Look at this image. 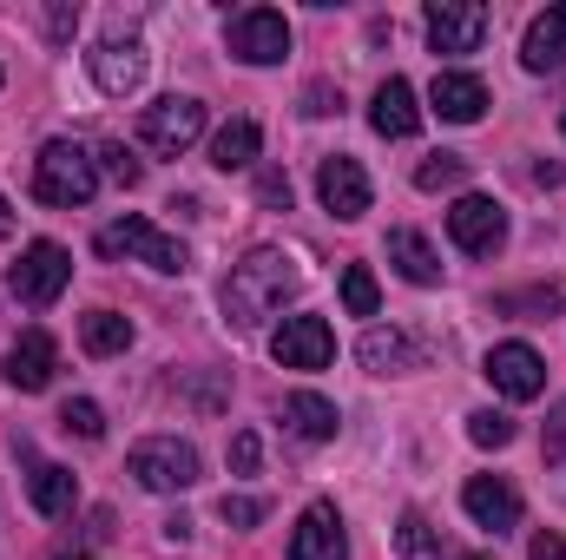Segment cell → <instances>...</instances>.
I'll use <instances>...</instances> for the list:
<instances>
[{"mask_svg":"<svg viewBox=\"0 0 566 560\" xmlns=\"http://www.w3.org/2000/svg\"><path fill=\"white\" fill-rule=\"evenodd\" d=\"M296 283H303V271H296L290 251H277V245L251 251V258L224 278V323H231V330H258L283 297H296Z\"/></svg>","mask_w":566,"mask_h":560,"instance_id":"cell-1","label":"cell"},{"mask_svg":"<svg viewBox=\"0 0 566 560\" xmlns=\"http://www.w3.org/2000/svg\"><path fill=\"white\" fill-rule=\"evenodd\" d=\"M93 191H99V158H93L86 145H73V139L40 145V158H33V198H40V205L73 211V205H86Z\"/></svg>","mask_w":566,"mask_h":560,"instance_id":"cell-2","label":"cell"},{"mask_svg":"<svg viewBox=\"0 0 566 560\" xmlns=\"http://www.w3.org/2000/svg\"><path fill=\"white\" fill-rule=\"evenodd\" d=\"M99 258H139L151 271H165V278H178V271H191V251L171 238V231H158L151 218H113L106 231H99Z\"/></svg>","mask_w":566,"mask_h":560,"instance_id":"cell-3","label":"cell"},{"mask_svg":"<svg viewBox=\"0 0 566 560\" xmlns=\"http://www.w3.org/2000/svg\"><path fill=\"white\" fill-rule=\"evenodd\" d=\"M126 468L139 475V488H151V495H178V488L198 481V448L178 442V435H145L139 448L126 455Z\"/></svg>","mask_w":566,"mask_h":560,"instance_id":"cell-4","label":"cell"},{"mask_svg":"<svg viewBox=\"0 0 566 560\" xmlns=\"http://www.w3.org/2000/svg\"><path fill=\"white\" fill-rule=\"evenodd\" d=\"M66 283H73V258H66V245H53V238L27 245V251H20V265L7 271V290H13L27 310H46Z\"/></svg>","mask_w":566,"mask_h":560,"instance_id":"cell-5","label":"cell"},{"mask_svg":"<svg viewBox=\"0 0 566 560\" xmlns=\"http://www.w3.org/2000/svg\"><path fill=\"white\" fill-rule=\"evenodd\" d=\"M205 133V106L191 100V93H171V100H151L139 113V139L151 152H165V158H178V152H191Z\"/></svg>","mask_w":566,"mask_h":560,"instance_id":"cell-6","label":"cell"},{"mask_svg":"<svg viewBox=\"0 0 566 560\" xmlns=\"http://www.w3.org/2000/svg\"><path fill=\"white\" fill-rule=\"evenodd\" d=\"M448 238H454L468 258H494V251L507 245V211H501L494 198L468 191V198H454V211H448Z\"/></svg>","mask_w":566,"mask_h":560,"instance_id":"cell-7","label":"cell"},{"mask_svg":"<svg viewBox=\"0 0 566 560\" xmlns=\"http://www.w3.org/2000/svg\"><path fill=\"white\" fill-rule=\"evenodd\" d=\"M481 376H488L507 403H534V396L547 390V363H541L534 343H494L488 363H481Z\"/></svg>","mask_w":566,"mask_h":560,"instance_id":"cell-8","label":"cell"},{"mask_svg":"<svg viewBox=\"0 0 566 560\" xmlns=\"http://www.w3.org/2000/svg\"><path fill=\"white\" fill-rule=\"evenodd\" d=\"M231 53L244 66H277L283 53H290V20H283L277 7H244L231 20Z\"/></svg>","mask_w":566,"mask_h":560,"instance_id":"cell-9","label":"cell"},{"mask_svg":"<svg viewBox=\"0 0 566 560\" xmlns=\"http://www.w3.org/2000/svg\"><path fill=\"white\" fill-rule=\"evenodd\" d=\"M428 27V46L434 53H481V40H488V7H474V0H434L422 13Z\"/></svg>","mask_w":566,"mask_h":560,"instance_id":"cell-10","label":"cell"},{"mask_svg":"<svg viewBox=\"0 0 566 560\" xmlns=\"http://www.w3.org/2000/svg\"><path fill=\"white\" fill-rule=\"evenodd\" d=\"M316 198H323V211H329V218L356 225V218L369 211V172H363L349 152H336V158H323V165H316Z\"/></svg>","mask_w":566,"mask_h":560,"instance_id":"cell-11","label":"cell"},{"mask_svg":"<svg viewBox=\"0 0 566 560\" xmlns=\"http://www.w3.org/2000/svg\"><path fill=\"white\" fill-rule=\"evenodd\" d=\"M271 356H277L283 370H329L336 330H329L323 317H283L277 336H271Z\"/></svg>","mask_w":566,"mask_h":560,"instance_id":"cell-12","label":"cell"},{"mask_svg":"<svg viewBox=\"0 0 566 560\" xmlns=\"http://www.w3.org/2000/svg\"><path fill=\"white\" fill-rule=\"evenodd\" d=\"M53 363H60V350H53V336L46 330H20L13 336V350H7V390H20V396H33V390H46L53 383Z\"/></svg>","mask_w":566,"mask_h":560,"instance_id":"cell-13","label":"cell"},{"mask_svg":"<svg viewBox=\"0 0 566 560\" xmlns=\"http://www.w3.org/2000/svg\"><path fill=\"white\" fill-rule=\"evenodd\" d=\"M290 560H349V541H343V515L329 501H310L296 535H290Z\"/></svg>","mask_w":566,"mask_h":560,"instance_id":"cell-14","label":"cell"},{"mask_svg":"<svg viewBox=\"0 0 566 560\" xmlns=\"http://www.w3.org/2000/svg\"><path fill=\"white\" fill-rule=\"evenodd\" d=\"M461 508H468V515H474V528H488V535L521 528V495H514L501 475H474V481L461 488Z\"/></svg>","mask_w":566,"mask_h":560,"instance_id":"cell-15","label":"cell"},{"mask_svg":"<svg viewBox=\"0 0 566 560\" xmlns=\"http://www.w3.org/2000/svg\"><path fill=\"white\" fill-rule=\"evenodd\" d=\"M428 106H434L448 126H474V120L488 113V86H481L474 73H434V86H428Z\"/></svg>","mask_w":566,"mask_h":560,"instance_id":"cell-16","label":"cell"},{"mask_svg":"<svg viewBox=\"0 0 566 560\" xmlns=\"http://www.w3.org/2000/svg\"><path fill=\"white\" fill-rule=\"evenodd\" d=\"M93 60V80H99V93L106 100H126V93H139V80H145V46H119V40H106L99 53H86Z\"/></svg>","mask_w":566,"mask_h":560,"instance_id":"cell-17","label":"cell"},{"mask_svg":"<svg viewBox=\"0 0 566 560\" xmlns=\"http://www.w3.org/2000/svg\"><path fill=\"white\" fill-rule=\"evenodd\" d=\"M369 126H376L382 139H409V133L422 126V106H416V86L389 73V80L376 86V106H369Z\"/></svg>","mask_w":566,"mask_h":560,"instance_id":"cell-18","label":"cell"},{"mask_svg":"<svg viewBox=\"0 0 566 560\" xmlns=\"http://www.w3.org/2000/svg\"><path fill=\"white\" fill-rule=\"evenodd\" d=\"M521 60H527V73H560L566 66V7H547V13L527 20Z\"/></svg>","mask_w":566,"mask_h":560,"instance_id":"cell-19","label":"cell"},{"mask_svg":"<svg viewBox=\"0 0 566 560\" xmlns=\"http://www.w3.org/2000/svg\"><path fill=\"white\" fill-rule=\"evenodd\" d=\"M356 356H363L376 376H389V370H416V363H422V350H416V336H409V330H369Z\"/></svg>","mask_w":566,"mask_h":560,"instance_id":"cell-20","label":"cell"},{"mask_svg":"<svg viewBox=\"0 0 566 560\" xmlns=\"http://www.w3.org/2000/svg\"><path fill=\"white\" fill-rule=\"evenodd\" d=\"M283 422H290L303 442H329V435H336V403H329V396L296 390V396H283Z\"/></svg>","mask_w":566,"mask_h":560,"instance_id":"cell-21","label":"cell"},{"mask_svg":"<svg viewBox=\"0 0 566 560\" xmlns=\"http://www.w3.org/2000/svg\"><path fill=\"white\" fill-rule=\"evenodd\" d=\"M389 265L409 283H441V258L428 251L422 231H389Z\"/></svg>","mask_w":566,"mask_h":560,"instance_id":"cell-22","label":"cell"},{"mask_svg":"<svg viewBox=\"0 0 566 560\" xmlns=\"http://www.w3.org/2000/svg\"><path fill=\"white\" fill-rule=\"evenodd\" d=\"M27 495H33V508H40V515H66V508H73V495H80V481H73V468L40 462V468L27 475Z\"/></svg>","mask_w":566,"mask_h":560,"instance_id":"cell-23","label":"cell"},{"mask_svg":"<svg viewBox=\"0 0 566 560\" xmlns=\"http://www.w3.org/2000/svg\"><path fill=\"white\" fill-rule=\"evenodd\" d=\"M80 343H86V356H119L133 343V323L119 310H86L80 317Z\"/></svg>","mask_w":566,"mask_h":560,"instance_id":"cell-24","label":"cell"},{"mask_svg":"<svg viewBox=\"0 0 566 560\" xmlns=\"http://www.w3.org/2000/svg\"><path fill=\"white\" fill-rule=\"evenodd\" d=\"M258 145H264L258 120H231V126L211 139V165H218V172H244V165L258 158Z\"/></svg>","mask_w":566,"mask_h":560,"instance_id":"cell-25","label":"cell"},{"mask_svg":"<svg viewBox=\"0 0 566 560\" xmlns=\"http://www.w3.org/2000/svg\"><path fill=\"white\" fill-rule=\"evenodd\" d=\"M494 310H501V317H554V310H560V283L507 290V297H494Z\"/></svg>","mask_w":566,"mask_h":560,"instance_id":"cell-26","label":"cell"},{"mask_svg":"<svg viewBox=\"0 0 566 560\" xmlns=\"http://www.w3.org/2000/svg\"><path fill=\"white\" fill-rule=\"evenodd\" d=\"M461 178H468V158H461V152H434V158L416 165V185H422V191H454Z\"/></svg>","mask_w":566,"mask_h":560,"instance_id":"cell-27","label":"cell"},{"mask_svg":"<svg viewBox=\"0 0 566 560\" xmlns=\"http://www.w3.org/2000/svg\"><path fill=\"white\" fill-rule=\"evenodd\" d=\"M343 310H349V317H376V310H382V290L369 278V265H349V271H343Z\"/></svg>","mask_w":566,"mask_h":560,"instance_id":"cell-28","label":"cell"},{"mask_svg":"<svg viewBox=\"0 0 566 560\" xmlns=\"http://www.w3.org/2000/svg\"><path fill=\"white\" fill-rule=\"evenodd\" d=\"M60 428H66V435H80V442H99V435H106V416H99V403L73 396V403L60 409Z\"/></svg>","mask_w":566,"mask_h":560,"instance_id":"cell-29","label":"cell"},{"mask_svg":"<svg viewBox=\"0 0 566 560\" xmlns=\"http://www.w3.org/2000/svg\"><path fill=\"white\" fill-rule=\"evenodd\" d=\"M468 435H474V448H507V442H514V416L474 409V416H468Z\"/></svg>","mask_w":566,"mask_h":560,"instance_id":"cell-30","label":"cell"},{"mask_svg":"<svg viewBox=\"0 0 566 560\" xmlns=\"http://www.w3.org/2000/svg\"><path fill=\"white\" fill-rule=\"evenodd\" d=\"M218 515H224L231 528H258V521L271 515V501H258V495H224V501H218Z\"/></svg>","mask_w":566,"mask_h":560,"instance_id":"cell-31","label":"cell"},{"mask_svg":"<svg viewBox=\"0 0 566 560\" xmlns=\"http://www.w3.org/2000/svg\"><path fill=\"white\" fill-rule=\"evenodd\" d=\"M396 548H402V554H434V535H428V521L416 515V508L396 521Z\"/></svg>","mask_w":566,"mask_h":560,"instance_id":"cell-32","label":"cell"},{"mask_svg":"<svg viewBox=\"0 0 566 560\" xmlns=\"http://www.w3.org/2000/svg\"><path fill=\"white\" fill-rule=\"evenodd\" d=\"M99 158H106V178H113V185H139L145 178V165L126 152V145H99Z\"/></svg>","mask_w":566,"mask_h":560,"instance_id":"cell-33","label":"cell"},{"mask_svg":"<svg viewBox=\"0 0 566 560\" xmlns=\"http://www.w3.org/2000/svg\"><path fill=\"white\" fill-rule=\"evenodd\" d=\"M303 113H310V120H323V113H343V93H336L329 80H310V86H303Z\"/></svg>","mask_w":566,"mask_h":560,"instance_id":"cell-34","label":"cell"},{"mask_svg":"<svg viewBox=\"0 0 566 560\" xmlns=\"http://www.w3.org/2000/svg\"><path fill=\"white\" fill-rule=\"evenodd\" d=\"M258 455H264L258 428H238V435H231V468H238V475H251V468H258Z\"/></svg>","mask_w":566,"mask_h":560,"instance_id":"cell-35","label":"cell"},{"mask_svg":"<svg viewBox=\"0 0 566 560\" xmlns=\"http://www.w3.org/2000/svg\"><path fill=\"white\" fill-rule=\"evenodd\" d=\"M258 205L290 211V178H283V172H258Z\"/></svg>","mask_w":566,"mask_h":560,"instance_id":"cell-36","label":"cell"},{"mask_svg":"<svg viewBox=\"0 0 566 560\" xmlns=\"http://www.w3.org/2000/svg\"><path fill=\"white\" fill-rule=\"evenodd\" d=\"M73 27H80V7H53V13H46V33H53V40H73Z\"/></svg>","mask_w":566,"mask_h":560,"instance_id":"cell-37","label":"cell"},{"mask_svg":"<svg viewBox=\"0 0 566 560\" xmlns=\"http://www.w3.org/2000/svg\"><path fill=\"white\" fill-rule=\"evenodd\" d=\"M527 560H566V541H560V535H534Z\"/></svg>","mask_w":566,"mask_h":560,"instance_id":"cell-38","label":"cell"},{"mask_svg":"<svg viewBox=\"0 0 566 560\" xmlns=\"http://www.w3.org/2000/svg\"><path fill=\"white\" fill-rule=\"evenodd\" d=\"M547 455H554V462L566 455V403L554 409V428H547Z\"/></svg>","mask_w":566,"mask_h":560,"instance_id":"cell-39","label":"cell"},{"mask_svg":"<svg viewBox=\"0 0 566 560\" xmlns=\"http://www.w3.org/2000/svg\"><path fill=\"white\" fill-rule=\"evenodd\" d=\"M560 178H566V172H560V165H554V158H541V165H534V185H547V191H554Z\"/></svg>","mask_w":566,"mask_h":560,"instance_id":"cell-40","label":"cell"},{"mask_svg":"<svg viewBox=\"0 0 566 560\" xmlns=\"http://www.w3.org/2000/svg\"><path fill=\"white\" fill-rule=\"evenodd\" d=\"M7 238H13V205L0 198V245H7Z\"/></svg>","mask_w":566,"mask_h":560,"instance_id":"cell-41","label":"cell"},{"mask_svg":"<svg viewBox=\"0 0 566 560\" xmlns=\"http://www.w3.org/2000/svg\"><path fill=\"white\" fill-rule=\"evenodd\" d=\"M461 560H488V554H461Z\"/></svg>","mask_w":566,"mask_h":560,"instance_id":"cell-42","label":"cell"},{"mask_svg":"<svg viewBox=\"0 0 566 560\" xmlns=\"http://www.w3.org/2000/svg\"><path fill=\"white\" fill-rule=\"evenodd\" d=\"M560 133H566V113H560Z\"/></svg>","mask_w":566,"mask_h":560,"instance_id":"cell-43","label":"cell"},{"mask_svg":"<svg viewBox=\"0 0 566 560\" xmlns=\"http://www.w3.org/2000/svg\"><path fill=\"white\" fill-rule=\"evenodd\" d=\"M73 560H80V554H73Z\"/></svg>","mask_w":566,"mask_h":560,"instance_id":"cell-44","label":"cell"}]
</instances>
